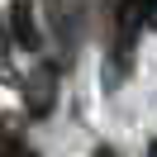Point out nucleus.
<instances>
[{
  "instance_id": "1",
  "label": "nucleus",
  "mask_w": 157,
  "mask_h": 157,
  "mask_svg": "<svg viewBox=\"0 0 157 157\" xmlns=\"http://www.w3.org/2000/svg\"><path fill=\"white\" fill-rule=\"evenodd\" d=\"M143 10H147V0H119V10H114V52H109V86H114V76H124L128 67H133V48H138V33L147 29L143 24Z\"/></svg>"
},
{
  "instance_id": "2",
  "label": "nucleus",
  "mask_w": 157,
  "mask_h": 157,
  "mask_svg": "<svg viewBox=\"0 0 157 157\" xmlns=\"http://www.w3.org/2000/svg\"><path fill=\"white\" fill-rule=\"evenodd\" d=\"M24 105H29L33 119L52 114V105H57V62H43L24 76Z\"/></svg>"
},
{
  "instance_id": "3",
  "label": "nucleus",
  "mask_w": 157,
  "mask_h": 157,
  "mask_svg": "<svg viewBox=\"0 0 157 157\" xmlns=\"http://www.w3.org/2000/svg\"><path fill=\"white\" fill-rule=\"evenodd\" d=\"M10 38L19 43V48H29V52H38V48H43L38 5H33V0H14V5H10Z\"/></svg>"
},
{
  "instance_id": "4",
  "label": "nucleus",
  "mask_w": 157,
  "mask_h": 157,
  "mask_svg": "<svg viewBox=\"0 0 157 157\" xmlns=\"http://www.w3.org/2000/svg\"><path fill=\"white\" fill-rule=\"evenodd\" d=\"M43 14H48V24H52V33H57V43L67 48V43H71V29H67V10H62V0H43Z\"/></svg>"
},
{
  "instance_id": "5",
  "label": "nucleus",
  "mask_w": 157,
  "mask_h": 157,
  "mask_svg": "<svg viewBox=\"0 0 157 157\" xmlns=\"http://www.w3.org/2000/svg\"><path fill=\"white\" fill-rule=\"evenodd\" d=\"M0 81H14V67H10V38H5V24H0Z\"/></svg>"
},
{
  "instance_id": "6",
  "label": "nucleus",
  "mask_w": 157,
  "mask_h": 157,
  "mask_svg": "<svg viewBox=\"0 0 157 157\" xmlns=\"http://www.w3.org/2000/svg\"><path fill=\"white\" fill-rule=\"evenodd\" d=\"M5 157H33V152L19 143V138H5Z\"/></svg>"
},
{
  "instance_id": "7",
  "label": "nucleus",
  "mask_w": 157,
  "mask_h": 157,
  "mask_svg": "<svg viewBox=\"0 0 157 157\" xmlns=\"http://www.w3.org/2000/svg\"><path fill=\"white\" fill-rule=\"evenodd\" d=\"M143 24H147V29H157V0H147V10H143Z\"/></svg>"
},
{
  "instance_id": "8",
  "label": "nucleus",
  "mask_w": 157,
  "mask_h": 157,
  "mask_svg": "<svg viewBox=\"0 0 157 157\" xmlns=\"http://www.w3.org/2000/svg\"><path fill=\"white\" fill-rule=\"evenodd\" d=\"M90 157H119V152H114V147H105V143H100V147H95Z\"/></svg>"
},
{
  "instance_id": "9",
  "label": "nucleus",
  "mask_w": 157,
  "mask_h": 157,
  "mask_svg": "<svg viewBox=\"0 0 157 157\" xmlns=\"http://www.w3.org/2000/svg\"><path fill=\"white\" fill-rule=\"evenodd\" d=\"M147 157H157V138H152V143H147Z\"/></svg>"
}]
</instances>
